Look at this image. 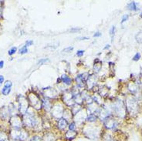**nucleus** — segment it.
Listing matches in <instances>:
<instances>
[{
	"label": "nucleus",
	"instance_id": "1",
	"mask_svg": "<svg viewBox=\"0 0 142 141\" xmlns=\"http://www.w3.org/2000/svg\"><path fill=\"white\" fill-rule=\"evenodd\" d=\"M127 109L130 113H137L138 111V105L136 100L133 97H129L127 101Z\"/></svg>",
	"mask_w": 142,
	"mask_h": 141
},
{
	"label": "nucleus",
	"instance_id": "2",
	"mask_svg": "<svg viewBox=\"0 0 142 141\" xmlns=\"http://www.w3.org/2000/svg\"><path fill=\"white\" fill-rule=\"evenodd\" d=\"M104 121V124H105L106 127L108 128V129H114V127H117L116 120H114L113 118H111L110 116H108Z\"/></svg>",
	"mask_w": 142,
	"mask_h": 141
},
{
	"label": "nucleus",
	"instance_id": "3",
	"mask_svg": "<svg viewBox=\"0 0 142 141\" xmlns=\"http://www.w3.org/2000/svg\"><path fill=\"white\" fill-rule=\"evenodd\" d=\"M67 126V120L66 119H64V118H62L59 120L58 122V128L61 130H64L66 129Z\"/></svg>",
	"mask_w": 142,
	"mask_h": 141
},
{
	"label": "nucleus",
	"instance_id": "4",
	"mask_svg": "<svg viewBox=\"0 0 142 141\" xmlns=\"http://www.w3.org/2000/svg\"><path fill=\"white\" fill-rule=\"evenodd\" d=\"M114 109V110H115L117 113L120 114L122 109H124V106L123 105V103H122L120 101H117V102L115 103Z\"/></svg>",
	"mask_w": 142,
	"mask_h": 141
},
{
	"label": "nucleus",
	"instance_id": "5",
	"mask_svg": "<svg viewBox=\"0 0 142 141\" xmlns=\"http://www.w3.org/2000/svg\"><path fill=\"white\" fill-rule=\"evenodd\" d=\"M60 80H62L63 83H64L66 85H70L72 83V80L67 75H63L60 78Z\"/></svg>",
	"mask_w": 142,
	"mask_h": 141
},
{
	"label": "nucleus",
	"instance_id": "6",
	"mask_svg": "<svg viewBox=\"0 0 142 141\" xmlns=\"http://www.w3.org/2000/svg\"><path fill=\"white\" fill-rule=\"evenodd\" d=\"M128 8L130 9V10H133V11H137L139 9H138V6H137V4L136 2H131L128 5Z\"/></svg>",
	"mask_w": 142,
	"mask_h": 141
},
{
	"label": "nucleus",
	"instance_id": "7",
	"mask_svg": "<svg viewBox=\"0 0 142 141\" xmlns=\"http://www.w3.org/2000/svg\"><path fill=\"white\" fill-rule=\"evenodd\" d=\"M11 92V87H7V86H4L2 89V93L5 96H7L8 94H9V92Z\"/></svg>",
	"mask_w": 142,
	"mask_h": 141
},
{
	"label": "nucleus",
	"instance_id": "8",
	"mask_svg": "<svg viewBox=\"0 0 142 141\" xmlns=\"http://www.w3.org/2000/svg\"><path fill=\"white\" fill-rule=\"evenodd\" d=\"M135 39L138 43H142V32L138 33L135 36Z\"/></svg>",
	"mask_w": 142,
	"mask_h": 141
},
{
	"label": "nucleus",
	"instance_id": "9",
	"mask_svg": "<svg viewBox=\"0 0 142 141\" xmlns=\"http://www.w3.org/2000/svg\"><path fill=\"white\" fill-rule=\"evenodd\" d=\"M115 31H116V27L114 26H111V28H110V36H111L112 41H113V39H114V36L115 34Z\"/></svg>",
	"mask_w": 142,
	"mask_h": 141
},
{
	"label": "nucleus",
	"instance_id": "10",
	"mask_svg": "<svg viewBox=\"0 0 142 141\" xmlns=\"http://www.w3.org/2000/svg\"><path fill=\"white\" fill-rule=\"evenodd\" d=\"M19 54H22V55L27 53H28V49H27V47H26V45H23V46L22 47V48L19 50Z\"/></svg>",
	"mask_w": 142,
	"mask_h": 141
},
{
	"label": "nucleus",
	"instance_id": "11",
	"mask_svg": "<svg viewBox=\"0 0 142 141\" xmlns=\"http://www.w3.org/2000/svg\"><path fill=\"white\" fill-rule=\"evenodd\" d=\"M96 120H97V116L94 114H90L87 118V120L90 121V122H95Z\"/></svg>",
	"mask_w": 142,
	"mask_h": 141
},
{
	"label": "nucleus",
	"instance_id": "12",
	"mask_svg": "<svg viewBox=\"0 0 142 141\" xmlns=\"http://www.w3.org/2000/svg\"><path fill=\"white\" fill-rule=\"evenodd\" d=\"M82 29L81 28H78V27H73V28H71L69 29V32L70 33H77V32H80L81 31Z\"/></svg>",
	"mask_w": 142,
	"mask_h": 141
},
{
	"label": "nucleus",
	"instance_id": "13",
	"mask_svg": "<svg viewBox=\"0 0 142 141\" xmlns=\"http://www.w3.org/2000/svg\"><path fill=\"white\" fill-rule=\"evenodd\" d=\"M17 51V48L16 47H12V48L9 50V52H8V53H9V56H12L14 53H15V52Z\"/></svg>",
	"mask_w": 142,
	"mask_h": 141
},
{
	"label": "nucleus",
	"instance_id": "14",
	"mask_svg": "<svg viewBox=\"0 0 142 141\" xmlns=\"http://www.w3.org/2000/svg\"><path fill=\"white\" fill-rule=\"evenodd\" d=\"M73 50V46H69V47H67V48H65L64 50H63V53H70L72 50Z\"/></svg>",
	"mask_w": 142,
	"mask_h": 141
},
{
	"label": "nucleus",
	"instance_id": "15",
	"mask_svg": "<svg viewBox=\"0 0 142 141\" xmlns=\"http://www.w3.org/2000/svg\"><path fill=\"white\" fill-rule=\"evenodd\" d=\"M69 130L70 131H75L76 130V125H75V123H71L69 126Z\"/></svg>",
	"mask_w": 142,
	"mask_h": 141
},
{
	"label": "nucleus",
	"instance_id": "16",
	"mask_svg": "<svg viewBox=\"0 0 142 141\" xmlns=\"http://www.w3.org/2000/svg\"><path fill=\"white\" fill-rule=\"evenodd\" d=\"M49 59H46V58H43V59H41L39 62H38V65H42L43 63H45V62H49Z\"/></svg>",
	"mask_w": 142,
	"mask_h": 141
},
{
	"label": "nucleus",
	"instance_id": "17",
	"mask_svg": "<svg viewBox=\"0 0 142 141\" xmlns=\"http://www.w3.org/2000/svg\"><path fill=\"white\" fill-rule=\"evenodd\" d=\"M140 59V53H137L134 55V56L133 57V60L134 61H138Z\"/></svg>",
	"mask_w": 142,
	"mask_h": 141
},
{
	"label": "nucleus",
	"instance_id": "18",
	"mask_svg": "<svg viewBox=\"0 0 142 141\" xmlns=\"http://www.w3.org/2000/svg\"><path fill=\"white\" fill-rule=\"evenodd\" d=\"M128 17H129V15H123V17H122V19H121L120 23L123 24L124 22H125L126 21H127V20L128 19Z\"/></svg>",
	"mask_w": 142,
	"mask_h": 141
},
{
	"label": "nucleus",
	"instance_id": "19",
	"mask_svg": "<svg viewBox=\"0 0 142 141\" xmlns=\"http://www.w3.org/2000/svg\"><path fill=\"white\" fill-rule=\"evenodd\" d=\"M1 136H0V141H8V139H7V136H6V134L1 133Z\"/></svg>",
	"mask_w": 142,
	"mask_h": 141
},
{
	"label": "nucleus",
	"instance_id": "20",
	"mask_svg": "<svg viewBox=\"0 0 142 141\" xmlns=\"http://www.w3.org/2000/svg\"><path fill=\"white\" fill-rule=\"evenodd\" d=\"M84 50H78L76 52V55L77 56H80V57H81L82 56H84Z\"/></svg>",
	"mask_w": 142,
	"mask_h": 141
},
{
	"label": "nucleus",
	"instance_id": "21",
	"mask_svg": "<svg viewBox=\"0 0 142 141\" xmlns=\"http://www.w3.org/2000/svg\"><path fill=\"white\" fill-rule=\"evenodd\" d=\"M33 44V40H28V41H26V47H28V46H30V45H32Z\"/></svg>",
	"mask_w": 142,
	"mask_h": 141
},
{
	"label": "nucleus",
	"instance_id": "22",
	"mask_svg": "<svg viewBox=\"0 0 142 141\" xmlns=\"http://www.w3.org/2000/svg\"><path fill=\"white\" fill-rule=\"evenodd\" d=\"M12 83L10 81H6L4 84V86H7V87H12Z\"/></svg>",
	"mask_w": 142,
	"mask_h": 141
},
{
	"label": "nucleus",
	"instance_id": "23",
	"mask_svg": "<svg viewBox=\"0 0 142 141\" xmlns=\"http://www.w3.org/2000/svg\"><path fill=\"white\" fill-rule=\"evenodd\" d=\"M32 140H33V141H42V139H41L39 136H33V137Z\"/></svg>",
	"mask_w": 142,
	"mask_h": 141
},
{
	"label": "nucleus",
	"instance_id": "24",
	"mask_svg": "<svg viewBox=\"0 0 142 141\" xmlns=\"http://www.w3.org/2000/svg\"><path fill=\"white\" fill-rule=\"evenodd\" d=\"M101 33H100V32H96L95 33L93 34V37H100V36H101Z\"/></svg>",
	"mask_w": 142,
	"mask_h": 141
},
{
	"label": "nucleus",
	"instance_id": "25",
	"mask_svg": "<svg viewBox=\"0 0 142 141\" xmlns=\"http://www.w3.org/2000/svg\"><path fill=\"white\" fill-rule=\"evenodd\" d=\"M4 82V76H2V75H0V86H1Z\"/></svg>",
	"mask_w": 142,
	"mask_h": 141
},
{
	"label": "nucleus",
	"instance_id": "26",
	"mask_svg": "<svg viewBox=\"0 0 142 141\" xmlns=\"http://www.w3.org/2000/svg\"><path fill=\"white\" fill-rule=\"evenodd\" d=\"M76 39V40H87V39H89V38L88 37H78Z\"/></svg>",
	"mask_w": 142,
	"mask_h": 141
},
{
	"label": "nucleus",
	"instance_id": "27",
	"mask_svg": "<svg viewBox=\"0 0 142 141\" xmlns=\"http://www.w3.org/2000/svg\"><path fill=\"white\" fill-rule=\"evenodd\" d=\"M4 66V61H0V69H2Z\"/></svg>",
	"mask_w": 142,
	"mask_h": 141
},
{
	"label": "nucleus",
	"instance_id": "28",
	"mask_svg": "<svg viewBox=\"0 0 142 141\" xmlns=\"http://www.w3.org/2000/svg\"><path fill=\"white\" fill-rule=\"evenodd\" d=\"M110 45H106V46H105L104 48V50H107V49H109V48H110Z\"/></svg>",
	"mask_w": 142,
	"mask_h": 141
},
{
	"label": "nucleus",
	"instance_id": "29",
	"mask_svg": "<svg viewBox=\"0 0 142 141\" xmlns=\"http://www.w3.org/2000/svg\"><path fill=\"white\" fill-rule=\"evenodd\" d=\"M140 18H142V12L140 13Z\"/></svg>",
	"mask_w": 142,
	"mask_h": 141
}]
</instances>
